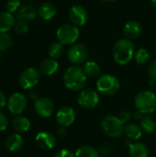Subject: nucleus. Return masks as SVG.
<instances>
[{
  "mask_svg": "<svg viewBox=\"0 0 156 157\" xmlns=\"http://www.w3.org/2000/svg\"><path fill=\"white\" fill-rule=\"evenodd\" d=\"M84 72L86 73V76L89 77H97L100 75V67L99 65L93 61H89L85 63L84 65Z\"/></svg>",
  "mask_w": 156,
  "mask_h": 157,
  "instance_id": "nucleus-24",
  "label": "nucleus"
},
{
  "mask_svg": "<svg viewBox=\"0 0 156 157\" xmlns=\"http://www.w3.org/2000/svg\"><path fill=\"white\" fill-rule=\"evenodd\" d=\"M112 55L115 62L120 65L129 63L134 55V45L128 39H121L118 40L113 46Z\"/></svg>",
  "mask_w": 156,
  "mask_h": 157,
  "instance_id": "nucleus-2",
  "label": "nucleus"
},
{
  "mask_svg": "<svg viewBox=\"0 0 156 157\" xmlns=\"http://www.w3.org/2000/svg\"><path fill=\"white\" fill-rule=\"evenodd\" d=\"M75 157H98L97 151L88 145H85L82 147H79L75 152Z\"/></svg>",
  "mask_w": 156,
  "mask_h": 157,
  "instance_id": "nucleus-26",
  "label": "nucleus"
},
{
  "mask_svg": "<svg viewBox=\"0 0 156 157\" xmlns=\"http://www.w3.org/2000/svg\"><path fill=\"white\" fill-rule=\"evenodd\" d=\"M59 69V63L55 59L49 58L42 61L40 65V71L42 75L50 76L54 75Z\"/></svg>",
  "mask_w": 156,
  "mask_h": 157,
  "instance_id": "nucleus-17",
  "label": "nucleus"
},
{
  "mask_svg": "<svg viewBox=\"0 0 156 157\" xmlns=\"http://www.w3.org/2000/svg\"><path fill=\"white\" fill-rule=\"evenodd\" d=\"M141 128L146 133H154L156 131L155 121L151 116H145L141 121Z\"/></svg>",
  "mask_w": 156,
  "mask_h": 157,
  "instance_id": "nucleus-25",
  "label": "nucleus"
},
{
  "mask_svg": "<svg viewBox=\"0 0 156 157\" xmlns=\"http://www.w3.org/2000/svg\"><path fill=\"white\" fill-rule=\"evenodd\" d=\"M77 101L81 107L90 109L97 106L99 102V97H98V94L95 90L85 89L79 94Z\"/></svg>",
  "mask_w": 156,
  "mask_h": 157,
  "instance_id": "nucleus-10",
  "label": "nucleus"
},
{
  "mask_svg": "<svg viewBox=\"0 0 156 157\" xmlns=\"http://www.w3.org/2000/svg\"><path fill=\"white\" fill-rule=\"evenodd\" d=\"M123 132L130 140L136 141L142 137L143 130L139 125L134 124V123H130V124H127L124 126Z\"/></svg>",
  "mask_w": 156,
  "mask_h": 157,
  "instance_id": "nucleus-22",
  "label": "nucleus"
},
{
  "mask_svg": "<svg viewBox=\"0 0 156 157\" xmlns=\"http://www.w3.org/2000/svg\"><path fill=\"white\" fill-rule=\"evenodd\" d=\"M147 147L141 143H134L130 144V155L131 157H148Z\"/></svg>",
  "mask_w": 156,
  "mask_h": 157,
  "instance_id": "nucleus-23",
  "label": "nucleus"
},
{
  "mask_svg": "<svg viewBox=\"0 0 156 157\" xmlns=\"http://www.w3.org/2000/svg\"><path fill=\"white\" fill-rule=\"evenodd\" d=\"M119 120L120 121V122L124 125V124H127L130 121H131V114L129 112V111H122V112H120V115H119Z\"/></svg>",
  "mask_w": 156,
  "mask_h": 157,
  "instance_id": "nucleus-32",
  "label": "nucleus"
},
{
  "mask_svg": "<svg viewBox=\"0 0 156 157\" xmlns=\"http://www.w3.org/2000/svg\"><path fill=\"white\" fill-rule=\"evenodd\" d=\"M68 60L74 65L80 64L84 63L87 56H88V50L86 45L82 43H74L69 49L68 53Z\"/></svg>",
  "mask_w": 156,
  "mask_h": 157,
  "instance_id": "nucleus-8",
  "label": "nucleus"
},
{
  "mask_svg": "<svg viewBox=\"0 0 156 157\" xmlns=\"http://www.w3.org/2000/svg\"><path fill=\"white\" fill-rule=\"evenodd\" d=\"M21 1H29V0H21Z\"/></svg>",
  "mask_w": 156,
  "mask_h": 157,
  "instance_id": "nucleus-42",
  "label": "nucleus"
},
{
  "mask_svg": "<svg viewBox=\"0 0 156 157\" xmlns=\"http://www.w3.org/2000/svg\"><path fill=\"white\" fill-rule=\"evenodd\" d=\"M7 125H8V121L6 116L3 113H0V132L5 131L7 128Z\"/></svg>",
  "mask_w": 156,
  "mask_h": 157,
  "instance_id": "nucleus-34",
  "label": "nucleus"
},
{
  "mask_svg": "<svg viewBox=\"0 0 156 157\" xmlns=\"http://www.w3.org/2000/svg\"><path fill=\"white\" fill-rule=\"evenodd\" d=\"M69 19L75 26H84L88 19L87 10L81 5H74L69 10Z\"/></svg>",
  "mask_w": 156,
  "mask_h": 157,
  "instance_id": "nucleus-11",
  "label": "nucleus"
},
{
  "mask_svg": "<svg viewBox=\"0 0 156 157\" xmlns=\"http://www.w3.org/2000/svg\"><path fill=\"white\" fill-rule=\"evenodd\" d=\"M58 134H59V136H64L66 134V131H65L64 127H62L58 130Z\"/></svg>",
  "mask_w": 156,
  "mask_h": 157,
  "instance_id": "nucleus-39",
  "label": "nucleus"
},
{
  "mask_svg": "<svg viewBox=\"0 0 156 157\" xmlns=\"http://www.w3.org/2000/svg\"><path fill=\"white\" fill-rule=\"evenodd\" d=\"M149 52L146 49L141 48L135 53V61L138 64H145L149 61Z\"/></svg>",
  "mask_w": 156,
  "mask_h": 157,
  "instance_id": "nucleus-29",
  "label": "nucleus"
},
{
  "mask_svg": "<svg viewBox=\"0 0 156 157\" xmlns=\"http://www.w3.org/2000/svg\"><path fill=\"white\" fill-rule=\"evenodd\" d=\"M101 1H104V2H107V3H110V2H114L116 0H101Z\"/></svg>",
  "mask_w": 156,
  "mask_h": 157,
  "instance_id": "nucleus-41",
  "label": "nucleus"
},
{
  "mask_svg": "<svg viewBox=\"0 0 156 157\" xmlns=\"http://www.w3.org/2000/svg\"><path fill=\"white\" fill-rule=\"evenodd\" d=\"M35 142L40 148L44 150H51L55 147L57 140L52 133L48 132H41L36 135Z\"/></svg>",
  "mask_w": 156,
  "mask_h": 157,
  "instance_id": "nucleus-14",
  "label": "nucleus"
},
{
  "mask_svg": "<svg viewBox=\"0 0 156 157\" xmlns=\"http://www.w3.org/2000/svg\"><path fill=\"white\" fill-rule=\"evenodd\" d=\"M143 28L140 22L136 20L128 21L123 27V34L128 40H135L141 36Z\"/></svg>",
  "mask_w": 156,
  "mask_h": 157,
  "instance_id": "nucleus-15",
  "label": "nucleus"
},
{
  "mask_svg": "<svg viewBox=\"0 0 156 157\" xmlns=\"http://www.w3.org/2000/svg\"><path fill=\"white\" fill-rule=\"evenodd\" d=\"M19 85L23 89H31L40 81V73L37 69L29 67L25 69L19 76Z\"/></svg>",
  "mask_w": 156,
  "mask_h": 157,
  "instance_id": "nucleus-7",
  "label": "nucleus"
},
{
  "mask_svg": "<svg viewBox=\"0 0 156 157\" xmlns=\"http://www.w3.org/2000/svg\"><path fill=\"white\" fill-rule=\"evenodd\" d=\"M13 44V39L7 32L0 33V52L8 50Z\"/></svg>",
  "mask_w": 156,
  "mask_h": 157,
  "instance_id": "nucleus-28",
  "label": "nucleus"
},
{
  "mask_svg": "<svg viewBox=\"0 0 156 157\" xmlns=\"http://www.w3.org/2000/svg\"><path fill=\"white\" fill-rule=\"evenodd\" d=\"M29 97H30V98L31 99H33V100H37L38 98H39V94H38V92L37 91H35V90H32V91H30L29 92Z\"/></svg>",
  "mask_w": 156,
  "mask_h": 157,
  "instance_id": "nucleus-37",
  "label": "nucleus"
},
{
  "mask_svg": "<svg viewBox=\"0 0 156 157\" xmlns=\"http://www.w3.org/2000/svg\"><path fill=\"white\" fill-rule=\"evenodd\" d=\"M133 119H135L136 121H142V112H140L139 110L133 113Z\"/></svg>",
  "mask_w": 156,
  "mask_h": 157,
  "instance_id": "nucleus-38",
  "label": "nucleus"
},
{
  "mask_svg": "<svg viewBox=\"0 0 156 157\" xmlns=\"http://www.w3.org/2000/svg\"><path fill=\"white\" fill-rule=\"evenodd\" d=\"M101 128L108 136L118 138L122 134L124 127L118 117L107 116L101 121Z\"/></svg>",
  "mask_w": 156,
  "mask_h": 157,
  "instance_id": "nucleus-6",
  "label": "nucleus"
},
{
  "mask_svg": "<svg viewBox=\"0 0 156 157\" xmlns=\"http://www.w3.org/2000/svg\"><path fill=\"white\" fill-rule=\"evenodd\" d=\"M35 112L42 118H49L54 111V105L48 98H40L34 104Z\"/></svg>",
  "mask_w": 156,
  "mask_h": 157,
  "instance_id": "nucleus-12",
  "label": "nucleus"
},
{
  "mask_svg": "<svg viewBox=\"0 0 156 157\" xmlns=\"http://www.w3.org/2000/svg\"><path fill=\"white\" fill-rule=\"evenodd\" d=\"M54 157H75V155L67 149H62L55 154Z\"/></svg>",
  "mask_w": 156,
  "mask_h": 157,
  "instance_id": "nucleus-33",
  "label": "nucleus"
},
{
  "mask_svg": "<svg viewBox=\"0 0 156 157\" xmlns=\"http://www.w3.org/2000/svg\"><path fill=\"white\" fill-rule=\"evenodd\" d=\"M134 104L140 112L152 113L156 109V95L151 91H142L135 97Z\"/></svg>",
  "mask_w": 156,
  "mask_h": 157,
  "instance_id": "nucleus-3",
  "label": "nucleus"
},
{
  "mask_svg": "<svg viewBox=\"0 0 156 157\" xmlns=\"http://www.w3.org/2000/svg\"><path fill=\"white\" fill-rule=\"evenodd\" d=\"M86 75L84 69L78 65H73L67 68L63 74L64 86L72 91L83 89L86 84Z\"/></svg>",
  "mask_w": 156,
  "mask_h": 157,
  "instance_id": "nucleus-1",
  "label": "nucleus"
},
{
  "mask_svg": "<svg viewBox=\"0 0 156 157\" xmlns=\"http://www.w3.org/2000/svg\"><path fill=\"white\" fill-rule=\"evenodd\" d=\"M19 6H20V0H7L6 3V10L9 13L17 12L18 9L20 8Z\"/></svg>",
  "mask_w": 156,
  "mask_h": 157,
  "instance_id": "nucleus-30",
  "label": "nucleus"
},
{
  "mask_svg": "<svg viewBox=\"0 0 156 157\" xmlns=\"http://www.w3.org/2000/svg\"><path fill=\"white\" fill-rule=\"evenodd\" d=\"M120 80L111 75H104L100 76L97 82V90L107 96L116 94L120 89Z\"/></svg>",
  "mask_w": 156,
  "mask_h": 157,
  "instance_id": "nucleus-5",
  "label": "nucleus"
},
{
  "mask_svg": "<svg viewBox=\"0 0 156 157\" xmlns=\"http://www.w3.org/2000/svg\"><path fill=\"white\" fill-rule=\"evenodd\" d=\"M14 28H15V30L17 34H25L29 30V25L26 21L17 20V22H16Z\"/></svg>",
  "mask_w": 156,
  "mask_h": 157,
  "instance_id": "nucleus-31",
  "label": "nucleus"
},
{
  "mask_svg": "<svg viewBox=\"0 0 156 157\" xmlns=\"http://www.w3.org/2000/svg\"><path fill=\"white\" fill-rule=\"evenodd\" d=\"M12 126L13 128L19 133L27 132L30 128V122L28 118L24 116L17 115L15 117L12 121Z\"/></svg>",
  "mask_w": 156,
  "mask_h": 157,
  "instance_id": "nucleus-21",
  "label": "nucleus"
},
{
  "mask_svg": "<svg viewBox=\"0 0 156 157\" xmlns=\"http://www.w3.org/2000/svg\"><path fill=\"white\" fill-rule=\"evenodd\" d=\"M38 15L44 20H50L56 15V7L50 2H45L39 6Z\"/></svg>",
  "mask_w": 156,
  "mask_h": 157,
  "instance_id": "nucleus-19",
  "label": "nucleus"
},
{
  "mask_svg": "<svg viewBox=\"0 0 156 157\" xmlns=\"http://www.w3.org/2000/svg\"><path fill=\"white\" fill-rule=\"evenodd\" d=\"M64 52V46L63 43L57 41V42H53L49 49V55L51 58L52 59H57L60 58L61 56H63Z\"/></svg>",
  "mask_w": 156,
  "mask_h": 157,
  "instance_id": "nucleus-27",
  "label": "nucleus"
},
{
  "mask_svg": "<svg viewBox=\"0 0 156 157\" xmlns=\"http://www.w3.org/2000/svg\"><path fill=\"white\" fill-rule=\"evenodd\" d=\"M23 138L18 133L9 135L6 140V147L9 152H17L23 146Z\"/></svg>",
  "mask_w": 156,
  "mask_h": 157,
  "instance_id": "nucleus-18",
  "label": "nucleus"
},
{
  "mask_svg": "<svg viewBox=\"0 0 156 157\" xmlns=\"http://www.w3.org/2000/svg\"><path fill=\"white\" fill-rule=\"evenodd\" d=\"M80 35L79 29L74 24H63L62 25L56 32L58 41L63 45L74 44L78 40Z\"/></svg>",
  "mask_w": 156,
  "mask_h": 157,
  "instance_id": "nucleus-4",
  "label": "nucleus"
},
{
  "mask_svg": "<svg viewBox=\"0 0 156 157\" xmlns=\"http://www.w3.org/2000/svg\"><path fill=\"white\" fill-rule=\"evenodd\" d=\"M37 10L32 5H25L21 6L16 14V18L20 21H29L33 19L37 15Z\"/></svg>",
  "mask_w": 156,
  "mask_h": 157,
  "instance_id": "nucleus-16",
  "label": "nucleus"
},
{
  "mask_svg": "<svg viewBox=\"0 0 156 157\" xmlns=\"http://www.w3.org/2000/svg\"><path fill=\"white\" fill-rule=\"evenodd\" d=\"M152 5H153V6L156 9V0H152Z\"/></svg>",
  "mask_w": 156,
  "mask_h": 157,
  "instance_id": "nucleus-40",
  "label": "nucleus"
},
{
  "mask_svg": "<svg viewBox=\"0 0 156 157\" xmlns=\"http://www.w3.org/2000/svg\"><path fill=\"white\" fill-rule=\"evenodd\" d=\"M75 120V111L71 107H63L56 113V121L62 127H68Z\"/></svg>",
  "mask_w": 156,
  "mask_h": 157,
  "instance_id": "nucleus-13",
  "label": "nucleus"
},
{
  "mask_svg": "<svg viewBox=\"0 0 156 157\" xmlns=\"http://www.w3.org/2000/svg\"><path fill=\"white\" fill-rule=\"evenodd\" d=\"M27 98L21 93H14L7 101L8 110L14 115H20L27 108Z\"/></svg>",
  "mask_w": 156,
  "mask_h": 157,
  "instance_id": "nucleus-9",
  "label": "nucleus"
},
{
  "mask_svg": "<svg viewBox=\"0 0 156 157\" xmlns=\"http://www.w3.org/2000/svg\"><path fill=\"white\" fill-rule=\"evenodd\" d=\"M15 17L9 12L0 13V33L8 32L15 26Z\"/></svg>",
  "mask_w": 156,
  "mask_h": 157,
  "instance_id": "nucleus-20",
  "label": "nucleus"
},
{
  "mask_svg": "<svg viewBox=\"0 0 156 157\" xmlns=\"http://www.w3.org/2000/svg\"><path fill=\"white\" fill-rule=\"evenodd\" d=\"M148 74L153 79H156V60H154L150 64V66L148 68Z\"/></svg>",
  "mask_w": 156,
  "mask_h": 157,
  "instance_id": "nucleus-35",
  "label": "nucleus"
},
{
  "mask_svg": "<svg viewBox=\"0 0 156 157\" xmlns=\"http://www.w3.org/2000/svg\"><path fill=\"white\" fill-rule=\"evenodd\" d=\"M6 98L5 94L0 90V110L6 106Z\"/></svg>",
  "mask_w": 156,
  "mask_h": 157,
  "instance_id": "nucleus-36",
  "label": "nucleus"
}]
</instances>
